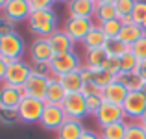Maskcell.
<instances>
[{"mask_svg":"<svg viewBox=\"0 0 146 139\" xmlns=\"http://www.w3.org/2000/svg\"><path fill=\"white\" fill-rule=\"evenodd\" d=\"M24 50H26L24 39L17 32L0 35V56L7 57V59H22Z\"/></svg>","mask_w":146,"mask_h":139,"instance_id":"obj_6","label":"cell"},{"mask_svg":"<svg viewBox=\"0 0 146 139\" xmlns=\"http://www.w3.org/2000/svg\"><path fill=\"white\" fill-rule=\"evenodd\" d=\"M122 110L126 113V119L129 121H141L146 110V93L144 91H129L126 96Z\"/></svg>","mask_w":146,"mask_h":139,"instance_id":"obj_7","label":"cell"},{"mask_svg":"<svg viewBox=\"0 0 146 139\" xmlns=\"http://www.w3.org/2000/svg\"><path fill=\"white\" fill-rule=\"evenodd\" d=\"M82 139H102V137H100V134L93 132V130H85V134L82 136Z\"/></svg>","mask_w":146,"mask_h":139,"instance_id":"obj_42","label":"cell"},{"mask_svg":"<svg viewBox=\"0 0 146 139\" xmlns=\"http://www.w3.org/2000/svg\"><path fill=\"white\" fill-rule=\"evenodd\" d=\"M98 4H115L117 0H96Z\"/></svg>","mask_w":146,"mask_h":139,"instance_id":"obj_43","label":"cell"},{"mask_svg":"<svg viewBox=\"0 0 146 139\" xmlns=\"http://www.w3.org/2000/svg\"><path fill=\"white\" fill-rule=\"evenodd\" d=\"M82 43L85 46V50H96V48H104V46H106L107 37H106V33L102 32V28H100L98 24H94Z\"/></svg>","mask_w":146,"mask_h":139,"instance_id":"obj_20","label":"cell"},{"mask_svg":"<svg viewBox=\"0 0 146 139\" xmlns=\"http://www.w3.org/2000/svg\"><path fill=\"white\" fill-rule=\"evenodd\" d=\"M102 96L100 95H93V96H85V104H87V113L89 115H94L96 111L100 110V106H102Z\"/></svg>","mask_w":146,"mask_h":139,"instance_id":"obj_35","label":"cell"},{"mask_svg":"<svg viewBox=\"0 0 146 139\" xmlns=\"http://www.w3.org/2000/svg\"><path fill=\"white\" fill-rule=\"evenodd\" d=\"M11 24H13V22H9L6 17H4L2 21H0V35H6V33H9V32H15Z\"/></svg>","mask_w":146,"mask_h":139,"instance_id":"obj_39","label":"cell"},{"mask_svg":"<svg viewBox=\"0 0 146 139\" xmlns=\"http://www.w3.org/2000/svg\"><path fill=\"white\" fill-rule=\"evenodd\" d=\"M7 2H9V0H0V9H4V6H6Z\"/></svg>","mask_w":146,"mask_h":139,"instance_id":"obj_45","label":"cell"},{"mask_svg":"<svg viewBox=\"0 0 146 139\" xmlns=\"http://www.w3.org/2000/svg\"><path fill=\"white\" fill-rule=\"evenodd\" d=\"M143 28H144V32H146V22H144V24H143Z\"/></svg>","mask_w":146,"mask_h":139,"instance_id":"obj_47","label":"cell"},{"mask_svg":"<svg viewBox=\"0 0 146 139\" xmlns=\"http://www.w3.org/2000/svg\"><path fill=\"white\" fill-rule=\"evenodd\" d=\"M67 119L68 117L65 113L63 106H59V104H46L43 111V117H41V124L46 130H56L57 132Z\"/></svg>","mask_w":146,"mask_h":139,"instance_id":"obj_13","label":"cell"},{"mask_svg":"<svg viewBox=\"0 0 146 139\" xmlns=\"http://www.w3.org/2000/svg\"><path fill=\"white\" fill-rule=\"evenodd\" d=\"M117 82H120L128 91H143L144 82L137 72H120L117 76Z\"/></svg>","mask_w":146,"mask_h":139,"instance_id":"obj_24","label":"cell"},{"mask_svg":"<svg viewBox=\"0 0 146 139\" xmlns=\"http://www.w3.org/2000/svg\"><path fill=\"white\" fill-rule=\"evenodd\" d=\"M100 28H102V32L106 33L107 39H115V37L120 35V30H122V21L120 19H113V21H107V22H102V24H98Z\"/></svg>","mask_w":146,"mask_h":139,"instance_id":"obj_28","label":"cell"},{"mask_svg":"<svg viewBox=\"0 0 146 139\" xmlns=\"http://www.w3.org/2000/svg\"><path fill=\"white\" fill-rule=\"evenodd\" d=\"M144 35H146V32H144L143 26H141V24H135V22H131V24H124V26H122L118 39H120L122 43H126L129 48H131V46L135 45L137 41L141 39V37H144Z\"/></svg>","mask_w":146,"mask_h":139,"instance_id":"obj_19","label":"cell"},{"mask_svg":"<svg viewBox=\"0 0 146 139\" xmlns=\"http://www.w3.org/2000/svg\"><path fill=\"white\" fill-rule=\"evenodd\" d=\"M129 50H131V52L137 56V59H139V61H144L146 59V35L141 37V39L137 41V43L133 45Z\"/></svg>","mask_w":146,"mask_h":139,"instance_id":"obj_36","label":"cell"},{"mask_svg":"<svg viewBox=\"0 0 146 139\" xmlns=\"http://www.w3.org/2000/svg\"><path fill=\"white\" fill-rule=\"evenodd\" d=\"M54 2H56V0H30V6H32V11H35V9H48V7H52Z\"/></svg>","mask_w":146,"mask_h":139,"instance_id":"obj_38","label":"cell"},{"mask_svg":"<svg viewBox=\"0 0 146 139\" xmlns=\"http://www.w3.org/2000/svg\"><path fill=\"white\" fill-rule=\"evenodd\" d=\"M85 134V126L78 119H67L57 130V139H82Z\"/></svg>","mask_w":146,"mask_h":139,"instance_id":"obj_18","label":"cell"},{"mask_svg":"<svg viewBox=\"0 0 146 139\" xmlns=\"http://www.w3.org/2000/svg\"><path fill=\"white\" fill-rule=\"evenodd\" d=\"M137 67H139V59L131 50L120 56V72H135Z\"/></svg>","mask_w":146,"mask_h":139,"instance_id":"obj_29","label":"cell"},{"mask_svg":"<svg viewBox=\"0 0 146 139\" xmlns=\"http://www.w3.org/2000/svg\"><path fill=\"white\" fill-rule=\"evenodd\" d=\"M128 89H126L124 86H122L120 82H117L115 80L111 86H107L106 89L102 91V100L104 102H109V104H117V106H122L126 100V96H128Z\"/></svg>","mask_w":146,"mask_h":139,"instance_id":"obj_17","label":"cell"},{"mask_svg":"<svg viewBox=\"0 0 146 139\" xmlns=\"http://www.w3.org/2000/svg\"><path fill=\"white\" fill-rule=\"evenodd\" d=\"M131 19H133L135 24H141V26L146 22V0H137V2H135Z\"/></svg>","mask_w":146,"mask_h":139,"instance_id":"obj_32","label":"cell"},{"mask_svg":"<svg viewBox=\"0 0 146 139\" xmlns=\"http://www.w3.org/2000/svg\"><path fill=\"white\" fill-rule=\"evenodd\" d=\"M11 59H7V57L0 56V84H4V76H6V71H7V63H9Z\"/></svg>","mask_w":146,"mask_h":139,"instance_id":"obj_40","label":"cell"},{"mask_svg":"<svg viewBox=\"0 0 146 139\" xmlns=\"http://www.w3.org/2000/svg\"><path fill=\"white\" fill-rule=\"evenodd\" d=\"M93 19L96 21V24H102V22L118 19L117 9H115V4H98L96 2V11H94V17Z\"/></svg>","mask_w":146,"mask_h":139,"instance_id":"obj_26","label":"cell"},{"mask_svg":"<svg viewBox=\"0 0 146 139\" xmlns=\"http://www.w3.org/2000/svg\"><path fill=\"white\" fill-rule=\"evenodd\" d=\"M115 80H117V76L109 74V72H106V71H98V72H94V76H93V82L96 84V86H98L102 91L106 89L107 86H111Z\"/></svg>","mask_w":146,"mask_h":139,"instance_id":"obj_33","label":"cell"},{"mask_svg":"<svg viewBox=\"0 0 146 139\" xmlns=\"http://www.w3.org/2000/svg\"><path fill=\"white\" fill-rule=\"evenodd\" d=\"M22 96H24V91L22 89L6 86V84H0V111L17 113Z\"/></svg>","mask_w":146,"mask_h":139,"instance_id":"obj_11","label":"cell"},{"mask_svg":"<svg viewBox=\"0 0 146 139\" xmlns=\"http://www.w3.org/2000/svg\"><path fill=\"white\" fill-rule=\"evenodd\" d=\"M33 69L30 67L26 61L22 59H11L7 63V71H6V76H4V84L6 86H11V87H17V89H22L26 84V80L30 78Z\"/></svg>","mask_w":146,"mask_h":139,"instance_id":"obj_5","label":"cell"},{"mask_svg":"<svg viewBox=\"0 0 146 139\" xmlns=\"http://www.w3.org/2000/svg\"><path fill=\"white\" fill-rule=\"evenodd\" d=\"M104 48H106L107 56H117V57H120V56H124L126 52H129V46L126 43H122L118 37H115V39H107V43H106Z\"/></svg>","mask_w":146,"mask_h":139,"instance_id":"obj_27","label":"cell"},{"mask_svg":"<svg viewBox=\"0 0 146 139\" xmlns=\"http://www.w3.org/2000/svg\"><path fill=\"white\" fill-rule=\"evenodd\" d=\"M50 82H52V74L33 69L32 74H30V78L26 80L22 91H24V95H28V96L44 100L46 98V93H48V87H50Z\"/></svg>","mask_w":146,"mask_h":139,"instance_id":"obj_4","label":"cell"},{"mask_svg":"<svg viewBox=\"0 0 146 139\" xmlns=\"http://www.w3.org/2000/svg\"><path fill=\"white\" fill-rule=\"evenodd\" d=\"M48 41H50V45H52V50H54L56 56L57 54H65V52H72V50H74V45H76L74 41L70 39V35H68L65 30H59V28L48 37Z\"/></svg>","mask_w":146,"mask_h":139,"instance_id":"obj_16","label":"cell"},{"mask_svg":"<svg viewBox=\"0 0 146 139\" xmlns=\"http://www.w3.org/2000/svg\"><path fill=\"white\" fill-rule=\"evenodd\" d=\"M82 67H83V65H82ZM57 80H59V84L65 87V91H67V93H82L83 91V86H85V82H83L80 71L63 74V76H59Z\"/></svg>","mask_w":146,"mask_h":139,"instance_id":"obj_21","label":"cell"},{"mask_svg":"<svg viewBox=\"0 0 146 139\" xmlns=\"http://www.w3.org/2000/svg\"><path fill=\"white\" fill-rule=\"evenodd\" d=\"M80 69H82V61H80V56L74 50L65 52V54H57L48 65V72L54 78H59V76L68 74V72H76Z\"/></svg>","mask_w":146,"mask_h":139,"instance_id":"obj_2","label":"cell"},{"mask_svg":"<svg viewBox=\"0 0 146 139\" xmlns=\"http://www.w3.org/2000/svg\"><path fill=\"white\" fill-rule=\"evenodd\" d=\"M68 17L93 19L96 11V0H68L67 2Z\"/></svg>","mask_w":146,"mask_h":139,"instance_id":"obj_15","label":"cell"},{"mask_svg":"<svg viewBox=\"0 0 146 139\" xmlns=\"http://www.w3.org/2000/svg\"><path fill=\"white\" fill-rule=\"evenodd\" d=\"M32 57L37 65H50V61L56 57L48 37H37L32 45Z\"/></svg>","mask_w":146,"mask_h":139,"instance_id":"obj_14","label":"cell"},{"mask_svg":"<svg viewBox=\"0 0 146 139\" xmlns=\"http://www.w3.org/2000/svg\"><path fill=\"white\" fill-rule=\"evenodd\" d=\"M94 119H96V122L100 124V128H104V126H109V124H113V122L126 121V113H124V110H122V106L102 102L100 110L94 113Z\"/></svg>","mask_w":146,"mask_h":139,"instance_id":"obj_8","label":"cell"},{"mask_svg":"<svg viewBox=\"0 0 146 139\" xmlns=\"http://www.w3.org/2000/svg\"><path fill=\"white\" fill-rule=\"evenodd\" d=\"M143 126H144V130H146V124H143Z\"/></svg>","mask_w":146,"mask_h":139,"instance_id":"obj_48","label":"cell"},{"mask_svg":"<svg viewBox=\"0 0 146 139\" xmlns=\"http://www.w3.org/2000/svg\"><path fill=\"white\" fill-rule=\"evenodd\" d=\"M56 2H68V0H56Z\"/></svg>","mask_w":146,"mask_h":139,"instance_id":"obj_46","label":"cell"},{"mask_svg":"<svg viewBox=\"0 0 146 139\" xmlns=\"http://www.w3.org/2000/svg\"><path fill=\"white\" fill-rule=\"evenodd\" d=\"M135 2L137 0H117L115 2V9H117V15H118V19H128V17H131V13H133V7H135Z\"/></svg>","mask_w":146,"mask_h":139,"instance_id":"obj_31","label":"cell"},{"mask_svg":"<svg viewBox=\"0 0 146 139\" xmlns=\"http://www.w3.org/2000/svg\"><path fill=\"white\" fill-rule=\"evenodd\" d=\"M141 124H146V110H144V113H143V117H141Z\"/></svg>","mask_w":146,"mask_h":139,"instance_id":"obj_44","label":"cell"},{"mask_svg":"<svg viewBox=\"0 0 146 139\" xmlns=\"http://www.w3.org/2000/svg\"><path fill=\"white\" fill-rule=\"evenodd\" d=\"M124 139H146V130L139 121H128V130H126Z\"/></svg>","mask_w":146,"mask_h":139,"instance_id":"obj_30","label":"cell"},{"mask_svg":"<svg viewBox=\"0 0 146 139\" xmlns=\"http://www.w3.org/2000/svg\"><path fill=\"white\" fill-rule=\"evenodd\" d=\"M126 130H128V121L113 122V124L104 126V128L100 130V137L102 139H124Z\"/></svg>","mask_w":146,"mask_h":139,"instance_id":"obj_25","label":"cell"},{"mask_svg":"<svg viewBox=\"0 0 146 139\" xmlns=\"http://www.w3.org/2000/svg\"><path fill=\"white\" fill-rule=\"evenodd\" d=\"M82 93H83V96H93V95H100V96H102V89H100L94 82H87L85 86H83Z\"/></svg>","mask_w":146,"mask_h":139,"instance_id":"obj_37","label":"cell"},{"mask_svg":"<svg viewBox=\"0 0 146 139\" xmlns=\"http://www.w3.org/2000/svg\"><path fill=\"white\" fill-rule=\"evenodd\" d=\"M102 71L109 72V74H113V76H118L120 74V57L107 56V59L104 61V65H102Z\"/></svg>","mask_w":146,"mask_h":139,"instance_id":"obj_34","label":"cell"},{"mask_svg":"<svg viewBox=\"0 0 146 139\" xmlns=\"http://www.w3.org/2000/svg\"><path fill=\"white\" fill-rule=\"evenodd\" d=\"M30 13H32L30 0H9V2L4 6V9H2V15L9 22L28 21V19H30Z\"/></svg>","mask_w":146,"mask_h":139,"instance_id":"obj_10","label":"cell"},{"mask_svg":"<svg viewBox=\"0 0 146 139\" xmlns=\"http://www.w3.org/2000/svg\"><path fill=\"white\" fill-rule=\"evenodd\" d=\"M28 28L39 37H50L57 30V15L52 7L48 9H35L30 13Z\"/></svg>","mask_w":146,"mask_h":139,"instance_id":"obj_1","label":"cell"},{"mask_svg":"<svg viewBox=\"0 0 146 139\" xmlns=\"http://www.w3.org/2000/svg\"><path fill=\"white\" fill-rule=\"evenodd\" d=\"M68 93L65 91V87L59 84V80L54 78L52 76V82H50V87H48V93H46V98H44V102L46 104H63L65 98H67Z\"/></svg>","mask_w":146,"mask_h":139,"instance_id":"obj_22","label":"cell"},{"mask_svg":"<svg viewBox=\"0 0 146 139\" xmlns=\"http://www.w3.org/2000/svg\"><path fill=\"white\" fill-rule=\"evenodd\" d=\"M135 72L141 76V78H143V82L146 84V59H144V61H139V67H137Z\"/></svg>","mask_w":146,"mask_h":139,"instance_id":"obj_41","label":"cell"},{"mask_svg":"<svg viewBox=\"0 0 146 139\" xmlns=\"http://www.w3.org/2000/svg\"><path fill=\"white\" fill-rule=\"evenodd\" d=\"M94 26L93 19H80V17H68L67 22H65L63 30L70 35V39L74 43L78 41H83L87 37V33L91 32V28Z\"/></svg>","mask_w":146,"mask_h":139,"instance_id":"obj_9","label":"cell"},{"mask_svg":"<svg viewBox=\"0 0 146 139\" xmlns=\"http://www.w3.org/2000/svg\"><path fill=\"white\" fill-rule=\"evenodd\" d=\"M85 67H89L93 72L102 71L104 61L107 59L106 48H96V50H85Z\"/></svg>","mask_w":146,"mask_h":139,"instance_id":"obj_23","label":"cell"},{"mask_svg":"<svg viewBox=\"0 0 146 139\" xmlns=\"http://www.w3.org/2000/svg\"><path fill=\"white\" fill-rule=\"evenodd\" d=\"M65 110V113H67L68 119H78V121H82L87 113V104H85V96H83V93H68L67 98H65V102L61 104Z\"/></svg>","mask_w":146,"mask_h":139,"instance_id":"obj_12","label":"cell"},{"mask_svg":"<svg viewBox=\"0 0 146 139\" xmlns=\"http://www.w3.org/2000/svg\"><path fill=\"white\" fill-rule=\"evenodd\" d=\"M46 102L39 98H33V96L24 95L19 104L17 110V117L21 119L22 122H28V124H35V122H41V117H43V111Z\"/></svg>","mask_w":146,"mask_h":139,"instance_id":"obj_3","label":"cell"}]
</instances>
